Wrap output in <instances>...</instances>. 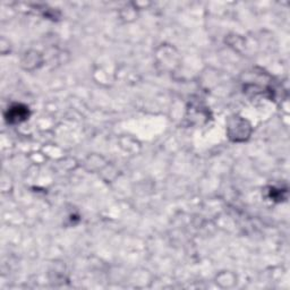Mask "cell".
I'll list each match as a JSON object with an SVG mask.
<instances>
[{
    "label": "cell",
    "mask_w": 290,
    "mask_h": 290,
    "mask_svg": "<svg viewBox=\"0 0 290 290\" xmlns=\"http://www.w3.org/2000/svg\"><path fill=\"white\" fill-rule=\"evenodd\" d=\"M29 116V110L28 108L24 106H21V104H16V106L12 107L8 111L7 119L11 121V123H17V121H22L28 118Z\"/></svg>",
    "instance_id": "cell-1"
}]
</instances>
